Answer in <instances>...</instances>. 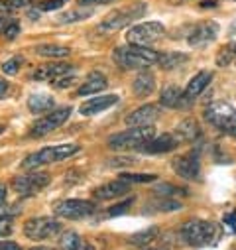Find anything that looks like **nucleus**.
I'll return each mask as SVG.
<instances>
[{
  "instance_id": "f257e3e1",
  "label": "nucleus",
  "mask_w": 236,
  "mask_h": 250,
  "mask_svg": "<svg viewBox=\"0 0 236 250\" xmlns=\"http://www.w3.org/2000/svg\"><path fill=\"white\" fill-rule=\"evenodd\" d=\"M159 51L150 47H138V45H120L112 51V59L118 67L122 69H148L161 61Z\"/></svg>"
},
{
  "instance_id": "f03ea898",
  "label": "nucleus",
  "mask_w": 236,
  "mask_h": 250,
  "mask_svg": "<svg viewBox=\"0 0 236 250\" xmlns=\"http://www.w3.org/2000/svg\"><path fill=\"white\" fill-rule=\"evenodd\" d=\"M220 227L213 221H203V219H191L181 227V238L195 248L203 246H213L220 240Z\"/></svg>"
},
{
  "instance_id": "7ed1b4c3",
  "label": "nucleus",
  "mask_w": 236,
  "mask_h": 250,
  "mask_svg": "<svg viewBox=\"0 0 236 250\" xmlns=\"http://www.w3.org/2000/svg\"><path fill=\"white\" fill-rule=\"evenodd\" d=\"M205 120L216 130L236 138V108L226 101H215L205 108Z\"/></svg>"
},
{
  "instance_id": "20e7f679",
  "label": "nucleus",
  "mask_w": 236,
  "mask_h": 250,
  "mask_svg": "<svg viewBox=\"0 0 236 250\" xmlns=\"http://www.w3.org/2000/svg\"><path fill=\"white\" fill-rule=\"evenodd\" d=\"M144 14H146V4H144V2H134V4L122 6V8L110 12V14L98 24V32L110 34V32H116V30H122V28H126V26H130L134 20L142 18Z\"/></svg>"
},
{
  "instance_id": "39448f33",
  "label": "nucleus",
  "mask_w": 236,
  "mask_h": 250,
  "mask_svg": "<svg viewBox=\"0 0 236 250\" xmlns=\"http://www.w3.org/2000/svg\"><path fill=\"white\" fill-rule=\"evenodd\" d=\"M156 130L154 126H142V128H128L124 132L112 134L108 138V148L112 150H140L146 142L154 138Z\"/></svg>"
},
{
  "instance_id": "423d86ee",
  "label": "nucleus",
  "mask_w": 236,
  "mask_h": 250,
  "mask_svg": "<svg viewBox=\"0 0 236 250\" xmlns=\"http://www.w3.org/2000/svg\"><path fill=\"white\" fill-rule=\"evenodd\" d=\"M79 152V146L77 144H59V146H47V148H41L39 152L28 156L24 160V167L30 169V167H39V166H45V164H55V162H63L67 158H71L73 154Z\"/></svg>"
},
{
  "instance_id": "0eeeda50",
  "label": "nucleus",
  "mask_w": 236,
  "mask_h": 250,
  "mask_svg": "<svg viewBox=\"0 0 236 250\" xmlns=\"http://www.w3.org/2000/svg\"><path fill=\"white\" fill-rule=\"evenodd\" d=\"M49 181H51V177L45 171H26L22 175H16L10 185L16 193L28 197V195H36L41 189H45Z\"/></svg>"
},
{
  "instance_id": "6e6552de",
  "label": "nucleus",
  "mask_w": 236,
  "mask_h": 250,
  "mask_svg": "<svg viewBox=\"0 0 236 250\" xmlns=\"http://www.w3.org/2000/svg\"><path fill=\"white\" fill-rule=\"evenodd\" d=\"M165 34V28L163 24L159 22H146V24H138V26H132L126 34V40L132 43V45H138V47H150L152 43H156L157 40H161Z\"/></svg>"
},
{
  "instance_id": "1a4fd4ad",
  "label": "nucleus",
  "mask_w": 236,
  "mask_h": 250,
  "mask_svg": "<svg viewBox=\"0 0 236 250\" xmlns=\"http://www.w3.org/2000/svg\"><path fill=\"white\" fill-rule=\"evenodd\" d=\"M61 230V223L51 217H34L24 225V234L30 240H49Z\"/></svg>"
},
{
  "instance_id": "9d476101",
  "label": "nucleus",
  "mask_w": 236,
  "mask_h": 250,
  "mask_svg": "<svg viewBox=\"0 0 236 250\" xmlns=\"http://www.w3.org/2000/svg\"><path fill=\"white\" fill-rule=\"evenodd\" d=\"M53 211L57 217L63 219H71V221H79L85 217H91L97 211V205L93 201H85V199H65L53 205Z\"/></svg>"
},
{
  "instance_id": "9b49d317",
  "label": "nucleus",
  "mask_w": 236,
  "mask_h": 250,
  "mask_svg": "<svg viewBox=\"0 0 236 250\" xmlns=\"http://www.w3.org/2000/svg\"><path fill=\"white\" fill-rule=\"evenodd\" d=\"M69 116H71V108H69V106L55 108V110L47 112L45 116H41L38 122H34L30 134H32V136H45V134H49L51 130L59 128L61 124H65Z\"/></svg>"
},
{
  "instance_id": "f8f14e48",
  "label": "nucleus",
  "mask_w": 236,
  "mask_h": 250,
  "mask_svg": "<svg viewBox=\"0 0 236 250\" xmlns=\"http://www.w3.org/2000/svg\"><path fill=\"white\" fill-rule=\"evenodd\" d=\"M218 30H220V28H218L216 22H213V20H203V22H199V24L193 26L191 34L187 36V42H189V45H193V47H205V45H209L211 42L216 40Z\"/></svg>"
},
{
  "instance_id": "ddd939ff",
  "label": "nucleus",
  "mask_w": 236,
  "mask_h": 250,
  "mask_svg": "<svg viewBox=\"0 0 236 250\" xmlns=\"http://www.w3.org/2000/svg\"><path fill=\"white\" fill-rule=\"evenodd\" d=\"M173 169H175L177 175L183 177V179H189V181L197 179L199 173H201V158H199V154L197 152H187V154H183L179 158H175L173 160Z\"/></svg>"
},
{
  "instance_id": "4468645a",
  "label": "nucleus",
  "mask_w": 236,
  "mask_h": 250,
  "mask_svg": "<svg viewBox=\"0 0 236 250\" xmlns=\"http://www.w3.org/2000/svg\"><path fill=\"white\" fill-rule=\"evenodd\" d=\"M159 106L157 104H144L136 110H132L130 114H126L124 122L130 128H142V126H152V124L159 118Z\"/></svg>"
},
{
  "instance_id": "2eb2a0df",
  "label": "nucleus",
  "mask_w": 236,
  "mask_h": 250,
  "mask_svg": "<svg viewBox=\"0 0 236 250\" xmlns=\"http://www.w3.org/2000/svg\"><path fill=\"white\" fill-rule=\"evenodd\" d=\"M132 189V185L122 181L120 177L114 179V181H108L104 185H98L97 189L93 191V197L98 199V201H108V199H118V197H122L126 193H130Z\"/></svg>"
},
{
  "instance_id": "dca6fc26",
  "label": "nucleus",
  "mask_w": 236,
  "mask_h": 250,
  "mask_svg": "<svg viewBox=\"0 0 236 250\" xmlns=\"http://www.w3.org/2000/svg\"><path fill=\"white\" fill-rule=\"evenodd\" d=\"M71 71H73L71 63H63V61H51V63H45V65L38 67V69L34 71L32 79H34V81H47V79L53 81V79L61 77V75L71 73Z\"/></svg>"
},
{
  "instance_id": "f3484780",
  "label": "nucleus",
  "mask_w": 236,
  "mask_h": 250,
  "mask_svg": "<svg viewBox=\"0 0 236 250\" xmlns=\"http://www.w3.org/2000/svg\"><path fill=\"white\" fill-rule=\"evenodd\" d=\"M179 142L181 140H177L173 134H159V136H154L150 142H146L142 148H140V152H144V154H165V152H171V150H175L177 146H179Z\"/></svg>"
},
{
  "instance_id": "a211bd4d",
  "label": "nucleus",
  "mask_w": 236,
  "mask_h": 250,
  "mask_svg": "<svg viewBox=\"0 0 236 250\" xmlns=\"http://www.w3.org/2000/svg\"><path fill=\"white\" fill-rule=\"evenodd\" d=\"M159 104L165 108H189L191 104L185 101L183 91L177 85H167L159 95Z\"/></svg>"
},
{
  "instance_id": "6ab92c4d",
  "label": "nucleus",
  "mask_w": 236,
  "mask_h": 250,
  "mask_svg": "<svg viewBox=\"0 0 236 250\" xmlns=\"http://www.w3.org/2000/svg\"><path fill=\"white\" fill-rule=\"evenodd\" d=\"M116 103H118V95H100V97H95V99L83 103L81 104V114L83 116H93V114H98V112L110 108Z\"/></svg>"
},
{
  "instance_id": "aec40b11",
  "label": "nucleus",
  "mask_w": 236,
  "mask_h": 250,
  "mask_svg": "<svg viewBox=\"0 0 236 250\" xmlns=\"http://www.w3.org/2000/svg\"><path fill=\"white\" fill-rule=\"evenodd\" d=\"M211 79H213V73L211 71H199L191 81H189V85L185 87V91H183V95H185V101L191 104L205 89H207V85L211 83Z\"/></svg>"
},
{
  "instance_id": "412c9836",
  "label": "nucleus",
  "mask_w": 236,
  "mask_h": 250,
  "mask_svg": "<svg viewBox=\"0 0 236 250\" xmlns=\"http://www.w3.org/2000/svg\"><path fill=\"white\" fill-rule=\"evenodd\" d=\"M28 108L34 114L51 112V110H55V99L47 93H32L28 97Z\"/></svg>"
},
{
  "instance_id": "4be33fe9",
  "label": "nucleus",
  "mask_w": 236,
  "mask_h": 250,
  "mask_svg": "<svg viewBox=\"0 0 236 250\" xmlns=\"http://www.w3.org/2000/svg\"><path fill=\"white\" fill-rule=\"evenodd\" d=\"M132 91H134L136 97H148V95H152L156 91V77H154V73H150L146 69L140 71L138 77L132 83Z\"/></svg>"
},
{
  "instance_id": "5701e85b",
  "label": "nucleus",
  "mask_w": 236,
  "mask_h": 250,
  "mask_svg": "<svg viewBox=\"0 0 236 250\" xmlns=\"http://www.w3.org/2000/svg\"><path fill=\"white\" fill-rule=\"evenodd\" d=\"M106 85H108V81L104 79V75L95 71V73H91V75L87 77V81L77 89V95H79V97H87V95L102 93V91L106 89Z\"/></svg>"
},
{
  "instance_id": "b1692460",
  "label": "nucleus",
  "mask_w": 236,
  "mask_h": 250,
  "mask_svg": "<svg viewBox=\"0 0 236 250\" xmlns=\"http://www.w3.org/2000/svg\"><path fill=\"white\" fill-rule=\"evenodd\" d=\"M157 232H159V229L157 227H150V229H144V230H140V232H134L130 238H128V242L130 244H134V246H148L152 240H156L157 238Z\"/></svg>"
},
{
  "instance_id": "393cba45",
  "label": "nucleus",
  "mask_w": 236,
  "mask_h": 250,
  "mask_svg": "<svg viewBox=\"0 0 236 250\" xmlns=\"http://www.w3.org/2000/svg\"><path fill=\"white\" fill-rule=\"evenodd\" d=\"M177 134H179V140H195L199 136V126L193 118H187L183 122H179V126H177Z\"/></svg>"
},
{
  "instance_id": "a878e982",
  "label": "nucleus",
  "mask_w": 236,
  "mask_h": 250,
  "mask_svg": "<svg viewBox=\"0 0 236 250\" xmlns=\"http://www.w3.org/2000/svg\"><path fill=\"white\" fill-rule=\"evenodd\" d=\"M232 61H236V42L224 43L216 53V65L218 67H226L228 63H232Z\"/></svg>"
},
{
  "instance_id": "bb28decb",
  "label": "nucleus",
  "mask_w": 236,
  "mask_h": 250,
  "mask_svg": "<svg viewBox=\"0 0 236 250\" xmlns=\"http://www.w3.org/2000/svg\"><path fill=\"white\" fill-rule=\"evenodd\" d=\"M36 51L43 57H67L71 53L69 47L65 45H55V43H41L36 47Z\"/></svg>"
},
{
  "instance_id": "cd10ccee",
  "label": "nucleus",
  "mask_w": 236,
  "mask_h": 250,
  "mask_svg": "<svg viewBox=\"0 0 236 250\" xmlns=\"http://www.w3.org/2000/svg\"><path fill=\"white\" fill-rule=\"evenodd\" d=\"M32 2L34 0H0V12L2 14H12L16 10L32 6Z\"/></svg>"
},
{
  "instance_id": "c85d7f7f",
  "label": "nucleus",
  "mask_w": 236,
  "mask_h": 250,
  "mask_svg": "<svg viewBox=\"0 0 236 250\" xmlns=\"http://www.w3.org/2000/svg\"><path fill=\"white\" fill-rule=\"evenodd\" d=\"M185 61H187L185 53H165V55H161L159 65L163 69H173V67H179L181 63H185Z\"/></svg>"
},
{
  "instance_id": "c756f323",
  "label": "nucleus",
  "mask_w": 236,
  "mask_h": 250,
  "mask_svg": "<svg viewBox=\"0 0 236 250\" xmlns=\"http://www.w3.org/2000/svg\"><path fill=\"white\" fill-rule=\"evenodd\" d=\"M81 244V238L77 232L69 230L61 236V240H59V250H77V246Z\"/></svg>"
},
{
  "instance_id": "7c9ffc66",
  "label": "nucleus",
  "mask_w": 236,
  "mask_h": 250,
  "mask_svg": "<svg viewBox=\"0 0 236 250\" xmlns=\"http://www.w3.org/2000/svg\"><path fill=\"white\" fill-rule=\"evenodd\" d=\"M122 181L126 183H150V181H156V175L152 173H120L118 175Z\"/></svg>"
},
{
  "instance_id": "2f4dec72",
  "label": "nucleus",
  "mask_w": 236,
  "mask_h": 250,
  "mask_svg": "<svg viewBox=\"0 0 236 250\" xmlns=\"http://www.w3.org/2000/svg\"><path fill=\"white\" fill-rule=\"evenodd\" d=\"M91 16H93L91 8H87V10H73V12H67L63 16H59V22L67 24V22H77V20H85V18H91Z\"/></svg>"
},
{
  "instance_id": "473e14b6",
  "label": "nucleus",
  "mask_w": 236,
  "mask_h": 250,
  "mask_svg": "<svg viewBox=\"0 0 236 250\" xmlns=\"http://www.w3.org/2000/svg\"><path fill=\"white\" fill-rule=\"evenodd\" d=\"M67 0H41V2L36 4V10L38 12H49V10H57L61 8Z\"/></svg>"
},
{
  "instance_id": "72a5a7b5",
  "label": "nucleus",
  "mask_w": 236,
  "mask_h": 250,
  "mask_svg": "<svg viewBox=\"0 0 236 250\" xmlns=\"http://www.w3.org/2000/svg\"><path fill=\"white\" fill-rule=\"evenodd\" d=\"M20 65H22V57H10L8 61H4L2 63V71L6 73V75H16L18 71H20Z\"/></svg>"
},
{
  "instance_id": "f704fd0d",
  "label": "nucleus",
  "mask_w": 236,
  "mask_h": 250,
  "mask_svg": "<svg viewBox=\"0 0 236 250\" xmlns=\"http://www.w3.org/2000/svg\"><path fill=\"white\" fill-rule=\"evenodd\" d=\"M156 193L167 197V195H179V193H187V191H185V189H179V187H175V185H171V183H161V185L156 187Z\"/></svg>"
},
{
  "instance_id": "c9c22d12",
  "label": "nucleus",
  "mask_w": 236,
  "mask_h": 250,
  "mask_svg": "<svg viewBox=\"0 0 236 250\" xmlns=\"http://www.w3.org/2000/svg\"><path fill=\"white\" fill-rule=\"evenodd\" d=\"M134 203V199H128V201H122V203H118V205H114V207H110L108 211H106V215L108 217H116V215H122V213H126L128 209H130V205Z\"/></svg>"
},
{
  "instance_id": "e433bc0d",
  "label": "nucleus",
  "mask_w": 236,
  "mask_h": 250,
  "mask_svg": "<svg viewBox=\"0 0 236 250\" xmlns=\"http://www.w3.org/2000/svg\"><path fill=\"white\" fill-rule=\"evenodd\" d=\"M75 83V77L73 75H61V77H57V79H53L51 81V85L55 87V89H67V87H71Z\"/></svg>"
},
{
  "instance_id": "4c0bfd02",
  "label": "nucleus",
  "mask_w": 236,
  "mask_h": 250,
  "mask_svg": "<svg viewBox=\"0 0 236 250\" xmlns=\"http://www.w3.org/2000/svg\"><path fill=\"white\" fill-rule=\"evenodd\" d=\"M12 227H14L12 217H0V238L8 236L12 232Z\"/></svg>"
},
{
  "instance_id": "58836bf2",
  "label": "nucleus",
  "mask_w": 236,
  "mask_h": 250,
  "mask_svg": "<svg viewBox=\"0 0 236 250\" xmlns=\"http://www.w3.org/2000/svg\"><path fill=\"white\" fill-rule=\"evenodd\" d=\"M20 34V24L16 22V20H10V24L6 26V30H4V36L8 38V40H12V38H16Z\"/></svg>"
},
{
  "instance_id": "ea45409f",
  "label": "nucleus",
  "mask_w": 236,
  "mask_h": 250,
  "mask_svg": "<svg viewBox=\"0 0 236 250\" xmlns=\"http://www.w3.org/2000/svg\"><path fill=\"white\" fill-rule=\"evenodd\" d=\"M179 207H181V203L171 201V199H161L159 205H157V209H161V211H175V209H179Z\"/></svg>"
},
{
  "instance_id": "a19ab883",
  "label": "nucleus",
  "mask_w": 236,
  "mask_h": 250,
  "mask_svg": "<svg viewBox=\"0 0 236 250\" xmlns=\"http://www.w3.org/2000/svg\"><path fill=\"white\" fill-rule=\"evenodd\" d=\"M224 225H226V227H230V230L236 234V211H232V213H226V215H224Z\"/></svg>"
},
{
  "instance_id": "79ce46f5",
  "label": "nucleus",
  "mask_w": 236,
  "mask_h": 250,
  "mask_svg": "<svg viewBox=\"0 0 236 250\" xmlns=\"http://www.w3.org/2000/svg\"><path fill=\"white\" fill-rule=\"evenodd\" d=\"M81 6H98V4H110L114 0H77Z\"/></svg>"
},
{
  "instance_id": "37998d69",
  "label": "nucleus",
  "mask_w": 236,
  "mask_h": 250,
  "mask_svg": "<svg viewBox=\"0 0 236 250\" xmlns=\"http://www.w3.org/2000/svg\"><path fill=\"white\" fill-rule=\"evenodd\" d=\"M0 250H22V248L16 242H8L6 240V242H0Z\"/></svg>"
},
{
  "instance_id": "c03bdc74",
  "label": "nucleus",
  "mask_w": 236,
  "mask_h": 250,
  "mask_svg": "<svg viewBox=\"0 0 236 250\" xmlns=\"http://www.w3.org/2000/svg\"><path fill=\"white\" fill-rule=\"evenodd\" d=\"M8 89H10L8 83H6L4 79H0V99H4V97L8 95Z\"/></svg>"
},
{
  "instance_id": "a18cd8bd",
  "label": "nucleus",
  "mask_w": 236,
  "mask_h": 250,
  "mask_svg": "<svg viewBox=\"0 0 236 250\" xmlns=\"http://www.w3.org/2000/svg\"><path fill=\"white\" fill-rule=\"evenodd\" d=\"M4 201H6V187H4V185H0V209H2Z\"/></svg>"
},
{
  "instance_id": "49530a36",
  "label": "nucleus",
  "mask_w": 236,
  "mask_h": 250,
  "mask_svg": "<svg viewBox=\"0 0 236 250\" xmlns=\"http://www.w3.org/2000/svg\"><path fill=\"white\" fill-rule=\"evenodd\" d=\"M8 24H10V20H8L6 16H0V32H4Z\"/></svg>"
},
{
  "instance_id": "de8ad7c7",
  "label": "nucleus",
  "mask_w": 236,
  "mask_h": 250,
  "mask_svg": "<svg viewBox=\"0 0 236 250\" xmlns=\"http://www.w3.org/2000/svg\"><path fill=\"white\" fill-rule=\"evenodd\" d=\"M77 250H95V246H93L91 242H81V244L77 246Z\"/></svg>"
},
{
  "instance_id": "09e8293b",
  "label": "nucleus",
  "mask_w": 236,
  "mask_h": 250,
  "mask_svg": "<svg viewBox=\"0 0 236 250\" xmlns=\"http://www.w3.org/2000/svg\"><path fill=\"white\" fill-rule=\"evenodd\" d=\"M32 250H53V248H45V246H39V248H32Z\"/></svg>"
},
{
  "instance_id": "8fccbe9b",
  "label": "nucleus",
  "mask_w": 236,
  "mask_h": 250,
  "mask_svg": "<svg viewBox=\"0 0 236 250\" xmlns=\"http://www.w3.org/2000/svg\"><path fill=\"white\" fill-rule=\"evenodd\" d=\"M4 132V124H0V134H2Z\"/></svg>"
},
{
  "instance_id": "3c124183",
  "label": "nucleus",
  "mask_w": 236,
  "mask_h": 250,
  "mask_svg": "<svg viewBox=\"0 0 236 250\" xmlns=\"http://www.w3.org/2000/svg\"><path fill=\"white\" fill-rule=\"evenodd\" d=\"M230 32H236V22L232 24V30H230Z\"/></svg>"
},
{
  "instance_id": "603ef678",
  "label": "nucleus",
  "mask_w": 236,
  "mask_h": 250,
  "mask_svg": "<svg viewBox=\"0 0 236 250\" xmlns=\"http://www.w3.org/2000/svg\"><path fill=\"white\" fill-rule=\"evenodd\" d=\"M146 250H159V248H146Z\"/></svg>"
},
{
  "instance_id": "864d4df0",
  "label": "nucleus",
  "mask_w": 236,
  "mask_h": 250,
  "mask_svg": "<svg viewBox=\"0 0 236 250\" xmlns=\"http://www.w3.org/2000/svg\"><path fill=\"white\" fill-rule=\"evenodd\" d=\"M234 63H236V61H234Z\"/></svg>"
},
{
  "instance_id": "5fc2aeb1",
  "label": "nucleus",
  "mask_w": 236,
  "mask_h": 250,
  "mask_svg": "<svg viewBox=\"0 0 236 250\" xmlns=\"http://www.w3.org/2000/svg\"><path fill=\"white\" fill-rule=\"evenodd\" d=\"M234 2H236V0H234Z\"/></svg>"
}]
</instances>
